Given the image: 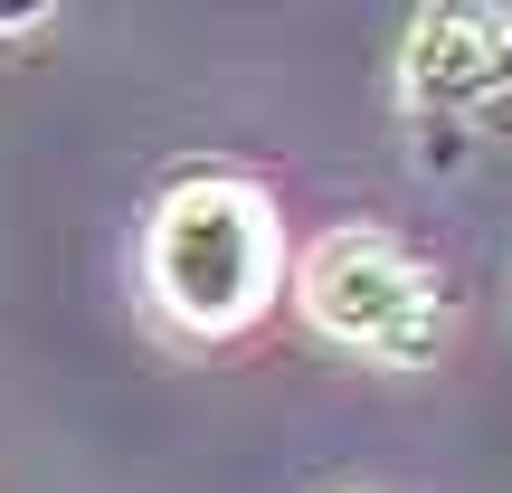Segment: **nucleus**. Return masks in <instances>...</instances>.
<instances>
[{
	"label": "nucleus",
	"instance_id": "3",
	"mask_svg": "<svg viewBox=\"0 0 512 493\" xmlns=\"http://www.w3.org/2000/svg\"><path fill=\"white\" fill-rule=\"evenodd\" d=\"M399 95H408L418 124L484 133L512 105V0H494V10L475 0V10L408 19V38H399Z\"/></svg>",
	"mask_w": 512,
	"mask_h": 493
},
{
	"label": "nucleus",
	"instance_id": "2",
	"mask_svg": "<svg viewBox=\"0 0 512 493\" xmlns=\"http://www.w3.org/2000/svg\"><path fill=\"white\" fill-rule=\"evenodd\" d=\"M294 304H304V323L323 342L361 351L380 370H427L446 351V332H456V304H446L437 266L408 256L399 238H380V228L313 238L294 256Z\"/></svg>",
	"mask_w": 512,
	"mask_h": 493
},
{
	"label": "nucleus",
	"instance_id": "1",
	"mask_svg": "<svg viewBox=\"0 0 512 493\" xmlns=\"http://www.w3.org/2000/svg\"><path fill=\"white\" fill-rule=\"evenodd\" d=\"M143 285L162 323L228 342L285 294V209L247 171H190L143 219Z\"/></svg>",
	"mask_w": 512,
	"mask_h": 493
},
{
	"label": "nucleus",
	"instance_id": "4",
	"mask_svg": "<svg viewBox=\"0 0 512 493\" xmlns=\"http://www.w3.org/2000/svg\"><path fill=\"white\" fill-rule=\"evenodd\" d=\"M48 29V10H0V38H38Z\"/></svg>",
	"mask_w": 512,
	"mask_h": 493
}]
</instances>
